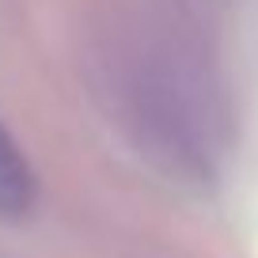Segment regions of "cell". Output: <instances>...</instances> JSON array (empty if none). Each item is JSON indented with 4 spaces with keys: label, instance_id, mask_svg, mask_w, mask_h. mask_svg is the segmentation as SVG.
I'll use <instances>...</instances> for the list:
<instances>
[{
    "label": "cell",
    "instance_id": "obj_1",
    "mask_svg": "<svg viewBox=\"0 0 258 258\" xmlns=\"http://www.w3.org/2000/svg\"><path fill=\"white\" fill-rule=\"evenodd\" d=\"M34 205V171L23 148L16 145L8 129L0 125V217L19 220Z\"/></svg>",
    "mask_w": 258,
    "mask_h": 258
}]
</instances>
